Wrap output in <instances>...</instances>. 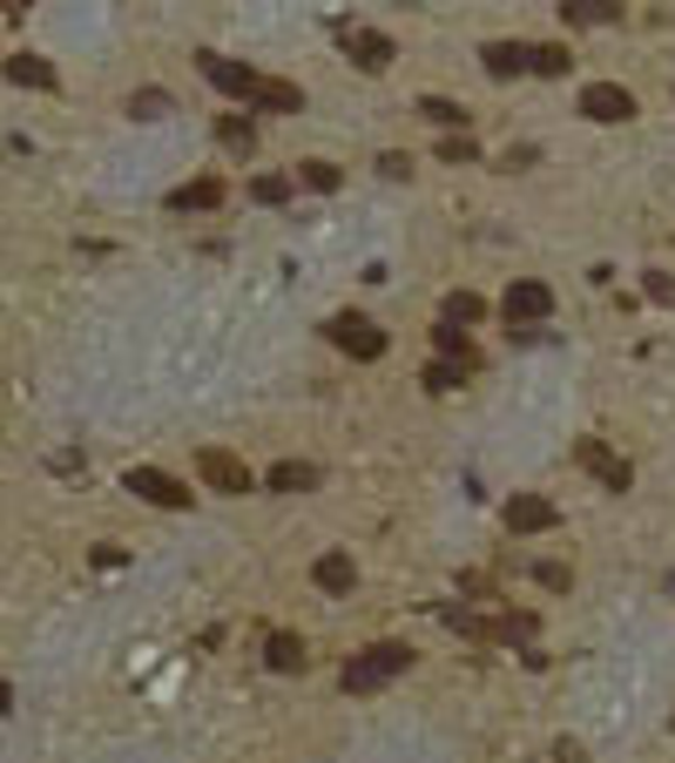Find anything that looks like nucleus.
I'll list each match as a JSON object with an SVG mask.
<instances>
[{
  "label": "nucleus",
  "mask_w": 675,
  "mask_h": 763,
  "mask_svg": "<svg viewBox=\"0 0 675 763\" xmlns=\"http://www.w3.org/2000/svg\"><path fill=\"white\" fill-rule=\"evenodd\" d=\"M574 460H581V473H594L608 494H628L635 487V466L621 460V453H608L602 439H574Z\"/></svg>",
  "instance_id": "0eeeda50"
},
{
  "label": "nucleus",
  "mask_w": 675,
  "mask_h": 763,
  "mask_svg": "<svg viewBox=\"0 0 675 763\" xmlns=\"http://www.w3.org/2000/svg\"><path fill=\"white\" fill-rule=\"evenodd\" d=\"M223 196H230V183L223 176H196V183H183L176 196H170V210H223Z\"/></svg>",
  "instance_id": "ddd939ff"
},
{
  "label": "nucleus",
  "mask_w": 675,
  "mask_h": 763,
  "mask_svg": "<svg viewBox=\"0 0 675 763\" xmlns=\"http://www.w3.org/2000/svg\"><path fill=\"white\" fill-rule=\"evenodd\" d=\"M534 615L527 609H507V615H493V641H534Z\"/></svg>",
  "instance_id": "b1692460"
},
{
  "label": "nucleus",
  "mask_w": 675,
  "mask_h": 763,
  "mask_svg": "<svg viewBox=\"0 0 675 763\" xmlns=\"http://www.w3.org/2000/svg\"><path fill=\"white\" fill-rule=\"evenodd\" d=\"M581 115H587V123H628V115H635V95H628L621 82H587V89H581Z\"/></svg>",
  "instance_id": "1a4fd4ad"
},
{
  "label": "nucleus",
  "mask_w": 675,
  "mask_h": 763,
  "mask_svg": "<svg viewBox=\"0 0 675 763\" xmlns=\"http://www.w3.org/2000/svg\"><path fill=\"white\" fill-rule=\"evenodd\" d=\"M668 594H675V575H668Z\"/></svg>",
  "instance_id": "72a5a7b5"
},
{
  "label": "nucleus",
  "mask_w": 675,
  "mask_h": 763,
  "mask_svg": "<svg viewBox=\"0 0 675 763\" xmlns=\"http://www.w3.org/2000/svg\"><path fill=\"white\" fill-rule=\"evenodd\" d=\"M291 183H304V189H317V196H331L345 176H338V163H298V176Z\"/></svg>",
  "instance_id": "a878e982"
},
{
  "label": "nucleus",
  "mask_w": 675,
  "mask_h": 763,
  "mask_svg": "<svg viewBox=\"0 0 675 763\" xmlns=\"http://www.w3.org/2000/svg\"><path fill=\"white\" fill-rule=\"evenodd\" d=\"M440 163H480V142H473V136H446L440 142Z\"/></svg>",
  "instance_id": "c756f323"
},
{
  "label": "nucleus",
  "mask_w": 675,
  "mask_h": 763,
  "mask_svg": "<svg viewBox=\"0 0 675 763\" xmlns=\"http://www.w3.org/2000/svg\"><path fill=\"white\" fill-rule=\"evenodd\" d=\"M8 82H14V89H61V74H55V61H42V55H14V61H8Z\"/></svg>",
  "instance_id": "2eb2a0df"
},
{
  "label": "nucleus",
  "mask_w": 675,
  "mask_h": 763,
  "mask_svg": "<svg viewBox=\"0 0 675 763\" xmlns=\"http://www.w3.org/2000/svg\"><path fill=\"white\" fill-rule=\"evenodd\" d=\"M574 61H568V48L561 42H547V48H534V74H547V82H561Z\"/></svg>",
  "instance_id": "bb28decb"
},
{
  "label": "nucleus",
  "mask_w": 675,
  "mask_h": 763,
  "mask_svg": "<svg viewBox=\"0 0 675 763\" xmlns=\"http://www.w3.org/2000/svg\"><path fill=\"white\" fill-rule=\"evenodd\" d=\"M406 669H412V649H406V641H372L365 656H351V662H345L338 682H345L351 696H372V690H385V682H399Z\"/></svg>",
  "instance_id": "f257e3e1"
},
{
  "label": "nucleus",
  "mask_w": 675,
  "mask_h": 763,
  "mask_svg": "<svg viewBox=\"0 0 675 763\" xmlns=\"http://www.w3.org/2000/svg\"><path fill=\"white\" fill-rule=\"evenodd\" d=\"M419 115H426L432 129H446V136H466V108H459V102H446V95H426V102H419Z\"/></svg>",
  "instance_id": "aec40b11"
},
{
  "label": "nucleus",
  "mask_w": 675,
  "mask_h": 763,
  "mask_svg": "<svg viewBox=\"0 0 675 763\" xmlns=\"http://www.w3.org/2000/svg\"><path fill=\"white\" fill-rule=\"evenodd\" d=\"M291 176H251V204H264V210H277V204H291Z\"/></svg>",
  "instance_id": "393cba45"
},
{
  "label": "nucleus",
  "mask_w": 675,
  "mask_h": 763,
  "mask_svg": "<svg viewBox=\"0 0 675 763\" xmlns=\"http://www.w3.org/2000/svg\"><path fill=\"white\" fill-rule=\"evenodd\" d=\"M480 68L493 74V82H513V74L534 68V48H527V42H487V48H480Z\"/></svg>",
  "instance_id": "9b49d317"
},
{
  "label": "nucleus",
  "mask_w": 675,
  "mask_h": 763,
  "mask_svg": "<svg viewBox=\"0 0 675 763\" xmlns=\"http://www.w3.org/2000/svg\"><path fill=\"white\" fill-rule=\"evenodd\" d=\"M379 176H392V183H406V176H412V155H399V149H385V155H379Z\"/></svg>",
  "instance_id": "7c9ffc66"
},
{
  "label": "nucleus",
  "mask_w": 675,
  "mask_h": 763,
  "mask_svg": "<svg viewBox=\"0 0 675 763\" xmlns=\"http://www.w3.org/2000/svg\"><path fill=\"white\" fill-rule=\"evenodd\" d=\"M649 298H655V304H675V277H668V270H649Z\"/></svg>",
  "instance_id": "2f4dec72"
},
{
  "label": "nucleus",
  "mask_w": 675,
  "mask_h": 763,
  "mask_svg": "<svg viewBox=\"0 0 675 763\" xmlns=\"http://www.w3.org/2000/svg\"><path fill=\"white\" fill-rule=\"evenodd\" d=\"M14 709V690H8V682H0V716H8Z\"/></svg>",
  "instance_id": "473e14b6"
},
{
  "label": "nucleus",
  "mask_w": 675,
  "mask_h": 763,
  "mask_svg": "<svg viewBox=\"0 0 675 763\" xmlns=\"http://www.w3.org/2000/svg\"><path fill=\"white\" fill-rule=\"evenodd\" d=\"M345 55L359 61L365 74H385L392 61H399V42H392V34H379V27H345Z\"/></svg>",
  "instance_id": "6e6552de"
},
{
  "label": "nucleus",
  "mask_w": 675,
  "mask_h": 763,
  "mask_svg": "<svg viewBox=\"0 0 675 763\" xmlns=\"http://www.w3.org/2000/svg\"><path fill=\"white\" fill-rule=\"evenodd\" d=\"M196 479H203L210 494H251L257 487V473L244 466V453H230V447H203V453H196Z\"/></svg>",
  "instance_id": "7ed1b4c3"
},
{
  "label": "nucleus",
  "mask_w": 675,
  "mask_h": 763,
  "mask_svg": "<svg viewBox=\"0 0 675 763\" xmlns=\"http://www.w3.org/2000/svg\"><path fill=\"white\" fill-rule=\"evenodd\" d=\"M534 581H540L547 594H568V588H574V568H568V560H540V568H534Z\"/></svg>",
  "instance_id": "c85d7f7f"
},
{
  "label": "nucleus",
  "mask_w": 675,
  "mask_h": 763,
  "mask_svg": "<svg viewBox=\"0 0 675 763\" xmlns=\"http://www.w3.org/2000/svg\"><path fill=\"white\" fill-rule=\"evenodd\" d=\"M547 311H554V291L540 285V277H513V285H507V298H500V317H507V325H547Z\"/></svg>",
  "instance_id": "20e7f679"
},
{
  "label": "nucleus",
  "mask_w": 675,
  "mask_h": 763,
  "mask_svg": "<svg viewBox=\"0 0 675 763\" xmlns=\"http://www.w3.org/2000/svg\"><path fill=\"white\" fill-rule=\"evenodd\" d=\"M170 108H176L170 89H142V95H129V115H136V123H163Z\"/></svg>",
  "instance_id": "5701e85b"
},
{
  "label": "nucleus",
  "mask_w": 675,
  "mask_h": 763,
  "mask_svg": "<svg viewBox=\"0 0 675 763\" xmlns=\"http://www.w3.org/2000/svg\"><path fill=\"white\" fill-rule=\"evenodd\" d=\"M311 581H317V594H351L359 568H351V554H345V547H331V554H317V560H311Z\"/></svg>",
  "instance_id": "f8f14e48"
},
{
  "label": "nucleus",
  "mask_w": 675,
  "mask_h": 763,
  "mask_svg": "<svg viewBox=\"0 0 675 763\" xmlns=\"http://www.w3.org/2000/svg\"><path fill=\"white\" fill-rule=\"evenodd\" d=\"M264 487H270V494H311V487H317V466H304V460H277V466L264 473Z\"/></svg>",
  "instance_id": "dca6fc26"
},
{
  "label": "nucleus",
  "mask_w": 675,
  "mask_h": 763,
  "mask_svg": "<svg viewBox=\"0 0 675 763\" xmlns=\"http://www.w3.org/2000/svg\"><path fill=\"white\" fill-rule=\"evenodd\" d=\"M251 102L270 108V115H304V89H298V82H277V74H264Z\"/></svg>",
  "instance_id": "4468645a"
},
{
  "label": "nucleus",
  "mask_w": 675,
  "mask_h": 763,
  "mask_svg": "<svg viewBox=\"0 0 675 763\" xmlns=\"http://www.w3.org/2000/svg\"><path fill=\"white\" fill-rule=\"evenodd\" d=\"M325 338L345 351V358H359V366H372V358H385V332L372 325L365 311H338L331 325H325Z\"/></svg>",
  "instance_id": "f03ea898"
},
{
  "label": "nucleus",
  "mask_w": 675,
  "mask_h": 763,
  "mask_svg": "<svg viewBox=\"0 0 675 763\" xmlns=\"http://www.w3.org/2000/svg\"><path fill=\"white\" fill-rule=\"evenodd\" d=\"M459 379H466V366H453V358H432L426 366V392H459Z\"/></svg>",
  "instance_id": "cd10ccee"
},
{
  "label": "nucleus",
  "mask_w": 675,
  "mask_h": 763,
  "mask_svg": "<svg viewBox=\"0 0 675 763\" xmlns=\"http://www.w3.org/2000/svg\"><path fill=\"white\" fill-rule=\"evenodd\" d=\"M123 487H129L136 500H149V507H170V513L196 500L183 479H176V473H163V466H129V473H123Z\"/></svg>",
  "instance_id": "39448f33"
},
{
  "label": "nucleus",
  "mask_w": 675,
  "mask_h": 763,
  "mask_svg": "<svg viewBox=\"0 0 675 763\" xmlns=\"http://www.w3.org/2000/svg\"><path fill=\"white\" fill-rule=\"evenodd\" d=\"M217 142H223L230 155H251V149H257V123H251V115H223V123H217Z\"/></svg>",
  "instance_id": "412c9836"
},
{
  "label": "nucleus",
  "mask_w": 675,
  "mask_h": 763,
  "mask_svg": "<svg viewBox=\"0 0 675 763\" xmlns=\"http://www.w3.org/2000/svg\"><path fill=\"white\" fill-rule=\"evenodd\" d=\"M500 520H507V534H554L561 528V507H554L547 494H513L500 507Z\"/></svg>",
  "instance_id": "423d86ee"
},
{
  "label": "nucleus",
  "mask_w": 675,
  "mask_h": 763,
  "mask_svg": "<svg viewBox=\"0 0 675 763\" xmlns=\"http://www.w3.org/2000/svg\"><path fill=\"white\" fill-rule=\"evenodd\" d=\"M196 61H203V74H210V82H217L223 95H236V102H251V95H257V82H264V74H257V68H244V61H230V55H210V48H203V55H196Z\"/></svg>",
  "instance_id": "9d476101"
},
{
  "label": "nucleus",
  "mask_w": 675,
  "mask_h": 763,
  "mask_svg": "<svg viewBox=\"0 0 675 763\" xmlns=\"http://www.w3.org/2000/svg\"><path fill=\"white\" fill-rule=\"evenodd\" d=\"M561 21L568 27H615L621 8H615V0H561Z\"/></svg>",
  "instance_id": "a211bd4d"
},
{
  "label": "nucleus",
  "mask_w": 675,
  "mask_h": 763,
  "mask_svg": "<svg viewBox=\"0 0 675 763\" xmlns=\"http://www.w3.org/2000/svg\"><path fill=\"white\" fill-rule=\"evenodd\" d=\"M264 662H270L277 675H298V669L311 662V656H304V635H284V628H277V635L264 641Z\"/></svg>",
  "instance_id": "f3484780"
},
{
  "label": "nucleus",
  "mask_w": 675,
  "mask_h": 763,
  "mask_svg": "<svg viewBox=\"0 0 675 763\" xmlns=\"http://www.w3.org/2000/svg\"><path fill=\"white\" fill-rule=\"evenodd\" d=\"M432 345H440V358H453V366H480V351H473V338L459 332V325H446V317H440V325H432Z\"/></svg>",
  "instance_id": "6ab92c4d"
},
{
  "label": "nucleus",
  "mask_w": 675,
  "mask_h": 763,
  "mask_svg": "<svg viewBox=\"0 0 675 763\" xmlns=\"http://www.w3.org/2000/svg\"><path fill=\"white\" fill-rule=\"evenodd\" d=\"M480 317H487V298H480V291H453V298H446V325L466 332V325H480Z\"/></svg>",
  "instance_id": "4be33fe9"
}]
</instances>
